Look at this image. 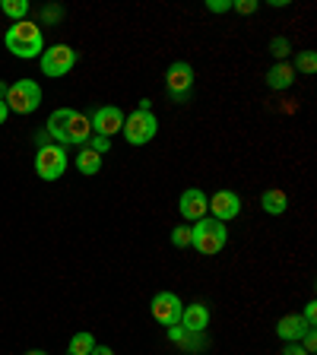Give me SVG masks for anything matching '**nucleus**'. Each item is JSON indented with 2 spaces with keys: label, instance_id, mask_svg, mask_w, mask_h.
Masks as SVG:
<instances>
[{
  "label": "nucleus",
  "instance_id": "14",
  "mask_svg": "<svg viewBox=\"0 0 317 355\" xmlns=\"http://www.w3.org/2000/svg\"><path fill=\"white\" fill-rule=\"evenodd\" d=\"M305 330H311V327L302 320V314H282L280 324H276V336L282 343H298L305 336Z\"/></svg>",
  "mask_w": 317,
  "mask_h": 355
},
{
  "label": "nucleus",
  "instance_id": "10",
  "mask_svg": "<svg viewBox=\"0 0 317 355\" xmlns=\"http://www.w3.org/2000/svg\"><path fill=\"white\" fill-rule=\"evenodd\" d=\"M178 213H181V219H187V222L207 219V213H209V197L200 191V187H187V191L181 193V200H178Z\"/></svg>",
  "mask_w": 317,
  "mask_h": 355
},
{
  "label": "nucleus",
  "instance_id": "12",
  "mask_svg": "<svg viewBox=\"0 0 317 355\" xmlns=\"http://www.w3.org/2000/svg\"><path fill=\"white\" fill-rule=\"evenodd\" d=\"M165 333H169V340L175 343L181 352H200V349H207V340H203V333H191V330H185L181 324L165 327Z\"/></svg>",
  "mask_w": 317,
  "mask_h": 355
},
{
  "label": "nucleus",
  "instance_id": "25",
  "mask_svg": "<svg viewBox=\"0 0 317 355\" xmlns=\"http://www.w3.org/2000/svg\"><path fill=\"white\" fill-rule=\"evenodd\" d=\"M270 51H273L276 58H286L289 54V38H273V42H270Z\"/></svg>",
  "mask_w": 317,
  "mask_h": 355
},
{
  "label": "nucleus",
  "instance_id": "23",
  "mask_svg": "<svg viewBox=\"0 0 317 355\" xmlns=\"http://www.w3.org/2000/svg\"><path fill=\"white\" fill-rule=\"evenodd\" d=\"M298 346H302L305 349V352H314V346H317V333L314 330H305V336H302V340H298Z\"/></svg>",
  "mask_w": 317,
  "mask_h": 355
},
{
  "label": "nucleus",
  "instance_id": "33",
  "mask_svg": "<svg viewBox=\"0 0 317 355\" xmlns=\"http://www.w3.org/2000/svg\"><path fill=\"white\" fill-rule=\"evenodd\" d=\"M26 355H48V352H44V349H29Z\"/></svg>",
  "mask_w": 317,
  "mask_h": 355
},
{
  "label": "nucleus",
  "instance_id": "32",
  "mask_svg": "<svg viewBox=\"0 0 317 355\" xmlns=\"http://www.w3.org/2000/svg\"><path fill=\"white\" fill-rule=\"evenodd\" d=\"M7 98V83H0V102Z\"/></svg>",
  "mask_w": 317,
  "mask_h": 355
},
{
  "label": "nucleus",
  "instance_id": "18",
  "mask_svg": "<svg viewBox=\"0 0 317 355\" xmlns=\"http://www.w3.org/2000/svg\"><path fill=\"white\" fill-rule=\"evenodd\" d=\"M92 349H96V336H92L89 330H80V333H74V336H70L67 352H70V355H89Z\"/></svg>",
  "mask_w": 317,
  "mask_h": 355
},
{
  "label": "nucleus",
  "instance_id": "5",
  "mask_svg": "<svg viewBox=\"0 0 317 355\" xmlns=\"http://www.w3.org/2000/svg\"><path fill=\"white\" fill-rule=\"evenodd\" d=\"M165 89L175 102H191L194 92V67L187 60H175V64L165 70Z\"/></svg>",
  "mask_w": 317,
  "mask_h": 355
},
{
  "label": "nucleus",
  "instance_id": "15",
  "mask_svg": "<svg viewBox=\"0 0 317 355\" xmlns=\"http://www.w3.org/2000/svg\"><path fill=\"white\" fill-rule=\"evenodd\" d=\"M260 207H264V213H270V216H282L289 209L286 191H280V187H270V191H264V193H260Z\"/></svg>",
  "mask_w": 317,
  "mask_h": 355
},
{
  "label": "nucleus",
  "instance_id": "31",
  "mask_svg": "<svg viewBox=\"0 0 317 355\" xmlns=\"http://www.w3.org/2000/svg\"><path fill=\"white\" fill-rule=\"evenodd\" d=\"M42 19H60V10H48V13H42Z\"/></svg>",
  "mask_w": 317,
  "mask_h": 355
},
{
  "label": "nucleus",
  "instance_id": "28",
  "mask_svg": "<svg viewBox=\"0 0 317 355\" xmlns=\"http://www.w3.org/2000/svg\"><path fill=\"white\" fill-rule=\"evenodd\" d=\"M282 355H308L298 343H286V349H282Z\"/></svg>",
  "mask_w": 317,
  "mask_h": 355
},
{
  "label": "nucleus",
  "instance_id": "4",
  "mask_svg": "<svg viewBox=\"0 0 317 355\" xmlns=\"http://www.w3.org/2000/svg\"><path fill=\"white\" fill-rule=\"evenodd\" d=\"M121 133H124V140L130 146H146L155 133H159V121H155L153 111H133V114L124 118V130Z\"/></svg>",
  "mask_w": 317,
  "mask_h": 355
},
{
  "label": "nucleus",
  "instance_id": "8",
  "mask_svg": "<svg viewBox=\"0 0 317 355\" xmlns=\"http://www.w3.org/2000/svg\"><path fill=\"white\" fill-rule=\"evenodd\" d=\"M181 311H185V304H181V298L175 292H159L149 302V314H153L155 324H162V327L181 324Z\"/></svg>",
  "mask_w": 317,
  "mask_h": 355
},
{
  "label": "nucleus",
  "instance_id": "26",
  "mask_svg": "<svg viewBox=\"0 0 317 355\" xmlns=\"http://www.w3.org/2000/svg\"><path fill=\"white\" fill-rule=\"evenodd\" d=\"M302 320L311 327V330H314V320H317V302H308V304H305V314H302Z\"/></svg>",
  "mask_w": 317,
  "mask_h": 355
},
{
  "label": "nucleus",
  "instance_id": "21",
  "mask_svg": "<svg viewBox=\"0 0 317 355\" xmlns=\"http://www.w3.org/2000/svg\"><path fill=\"white\" fill-rule=\"evenodd\" d=\"M295 67L302 70V73L311 76L317 70V54L314 51H302V54H298V60H295Z\"/></svg>",
  "mask_w": 317,
  "mask_h": 355
},
{
  "label": "nucleus",
  "instance_id": "30",
  "mask_svg": "<svg viewBox=\"0 0 317 355\" xmlns=\"http://www.w3.org/2000/svg\"><path fill=\"white\" fill-rule=\"evenodd\" d=\"M10 118V108H7V102H0V124Z\"/></svg>",
  "mask_w": 317,
  "mask_h": 355
},
{
  "label": "nucleus",
  "instance_id": "27",
  "mask_svg": "<svg viewBox=\"0 0 317 355\" xmlns=\"http://www.w3.org/2000/svg\"><path fill=\"white\" fill-rule=\"evenodd\" d=\"M207 10H209V13H229V10H232V0H209Z\"/></svg>",
  "mask_w": 317,
  "mask_h": 355
},
{
  "label": "nucleus",
  "instance_id": "20",
  "mask_svg": "<svg viewBox=\"0 0 317 355\" xmlns=\"http://www.w3.org/2000/svg\"><path fill=\"white\" fill-rule=\"evenodd\" d=\"M171 244L175 248H191V225H175L171 229Z\"/></svg>",
  "mask_w": 317,
  "mask_h": 355
},
{
  "label": "nucleus",
  "instance_id": "24",
  "mask_svg": "<svg viewBox=\"0 0 317 355\" xmlns=\"http://www.w3.org/2000/svg\"><path fill=\"white\" fill-rule=\"evenodd\" d=\"M257 7H260L257 0H235V3H232V10H238V13H244V16H248V13H254V10H257Z\"/></svg>",
  "mask_w": 317,
  "mask_h": 355
},
{
  "label": "nucleus",
  "instance_id": "2",
  "mask_svg": "<svg viewBox=\"0 0 317 355\" xmlns=\"http://www.w3.org/2000/svg\"><path fill=\"white\" fill-rule=\"evenodd\" d=\"M225 241H229V229H225V222L213 219V216L197 219L191 225V248H197V254L213 257V254H219L225 248Z\"/></svg>",
  "mask_w": 317,
  "mask_h": 355
},
{
  "label": "nucleus",
  "instance_id": "9",
  "mask_svg": "<svg viewBox=\"0 0 317 355\" xmlns=\"http://www.w3.org/2000/svg\"><path fill=\"white\" fill-rule=\"evenodd\" d=\"M124 111L118 108V105H102V108H96L92 114H89V124H92V133H98V137H114V133L124 130Z\"/></svg>",
  "mask_w": 317,
  "mask_h": 355
},
{
  "label": "nucleus",
  "instance_id": "17",
  "mask_svg": "<svg viewBox=\"0 0 317 355\" xmlns=\"http://www.w3.org/2000/svg\"><path fill=\"white\" fill-rule=\"evenodd\" d=\"M76 171L80 175H89V178H96L98 171H102V155L92 153L89 146H83L80 153H76Z\"/></svg>",
  "mask_w": 317,
  "mask_h": 355
},
{
  "label": "nucleus",
  "instance_id": "3",
  "mask_svg": "<svg viewBox=\"0 0 317 355\" xmlns=\"http://www.w3.org/2000/svg\"><path fill=\"white\" fill-rule=\"evenodd\" d=\"M7 108L16 114H32V111L42 105V86L35 80H19L13 86H7Z\"/></svg>",
  "mask_w": 317,
  "mask_h": 355
},
{
  "label": "nucleus",
  "instance_id": "19",
  "mask_svg": "<svg viewBox=\"0 0 317 355\" xmlns=\"http://www.w3.org/2000/svg\"><path fill=\"white\" fill-rule=\"evenodd\" d=\"M0 10L10 16L13 22H22L26 16H29V0H3L0 3Z\"/></svg>",
  "mask_w": 317,
  "mask_h": 355
},
{
  "label": "nucleus",
  "instance_id": "13",
  "mask_svg": "<svg viewBox=\"0 0 317 355\" xmlns=\"http://www.w3.org/2000/svg\"><path fill=\"white\" fill-rule=\"evenodd\" d=\"M181 327H185V330H191V333H207L209 308H207V304H200V302L185 304V311H181Z\"/></svg>",
  "mask_w": 317,
  "mask_h": 355
},
{
  "label": "nucleus",
  "instance_id": "11",
  "mask_svg": "<svg viewBox=\"0 0 317 355\" xmlns=\"http://www.w3.org/2000/svg\"><path fill=\"white\" fill-rule=\"evenodd\" d=\"M209 213H213V219H219V222L235 219V216L241 213V197H238L235 191L213 193V197H209Z\"/></svg>",
  "mask_w": 317,
  "mask_h": 355
},
{
  "label": "nucleus",
  "instance_id": "1",
  "mask_svg": "<svg viewBox=\"0 0 317 355\" xmlns=\"http://www.w3.org/2000/svg\"><path fill=\"white\" fill-rule=\"evenodd\" d=\"M3 44H7V51L16 54L22 60H32V58H42L44 51V38H42V26L35 22L22 19V22H13L3 35Z\"/></svg>",
  "mask_w": 317,
  "mask_h": 355
},
{
  "label": "nucleus",
  "instance_id": "16",
  "mask_svg": "<svg viewBox=\"0 0 317 355\" xmlns=\"http://www.w3.org/2000/svg\"><path fill=\"white\" fill-rule=\"evenodd\" d=\"M295 83V67L292 64H276V67H270V73H266V86L270 89H289Z\"/></svg>",
  "mask_w": 317,
  "mask_h": 355
},
{
  "label": "nucleus",
  "instance_id": "29",
  "mask_svg": "<svg viewBox=\"0 0 317 355\" xmlns=\"http://www.w3.org/2000/svg\"><path fill=\"white\" fill-rule=\"evenodd\" d=\"M89 355H114V349H111V346H96Z\"/></svg>",
  "mask_w": 317,
  "mask_h": 355
},
{
  "label": "nucleus",
  "instance_id": "22",
  "mask_svg": "<svg viewBox=\"0 0 317 355\" xmlns=\"http://www.w3.org/2000/svg\"><path fill=\"white\" fill-rule=\"evenodd\" d=\"M86 146L92 149V153H98V155H102V153H108V149H111V140H108V137H98V133H92V137H89V143H86Z\"/></svg>",
  "mask_w": 317,
  "mask_h": 355
},
{
  "label": "nucleus",
  "instance_id": "7",
  "mask_svg": "<svg viewBox=\"0 0 317 355\" xmlns=\"http://www.w3.org/2000/svg\"><path fill=\"white\" fill-rule=\"evenodd\" d=\"M64 171H67L64 146H51V143L38 146V153H35V175L42 178V181H58Z\"/></svg>",
  "mask_w": 317,
  "mask_h": 355
},
{
  "label": "nucleus",
  "instance_id": "6",
  "mask_svg": "<svg viewBox=\"0 0 317 355\" xmlns=\"http://www.w3.org/2000/svg\"><path fill=\"white\" fill-rule=\"evenodd\" d=\"M38 64H42L44 76H67L76 67V51L70 48V44H51V48H44L42 51Z\"/></svg>",
  "mask_w": 317,
  "mask_h": 355
}]
</instances>
